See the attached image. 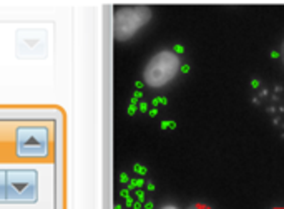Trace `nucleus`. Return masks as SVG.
Masks as SVG:
<instances>
[{
    "label": "nucleus",
    "mask_w": 284,
    "mask_h": 209,
    "mask_svg": "<svg viewBox=\"0 0 284 209\" xmlns=\"http://www.w3.org/2000/svg\"><path fill=\"white\" fill-rule=\"evenodd\" d=\"M160 209H178V208L175 206V204H165L163 208H160Z\"/></svg>",
    "instance_id": "423d86ee"
},
{
    "label": "nucleus",
    "mask_w": 284,
    "mask_h": 209,
    "mask_svg": "<svg viewBox=\"0 0 284 209\" xmlns=\"http://www.w3.org/2000/svg\"><path fill=\"white\" fill-rule=\"evenodd\" d=\"M274 209H284V208H274Z\"/></svg>",
    "instance_id": "0eeeda50"
},
{
    "label": "nucleus",
    "mask_w": 284,
    "mask_h": 209,
    "mask_svg": "<svg viewBox=\"0 0 284 209\" xmlns=\"http://www.w3.org/2000/svg\"><path fill=\"white\" fill-rule=\"evenodd\" d=\"M279 57H281V62H283V65H284V40H283V43H281V50H279Z\"/></svg>",
    "instance_id": "39448f33"
},
{
    "label": "nucleus",
    "mask_w": 284,
    "mask_h": 209,
    "mask_svg": "<svg viewBox=\"0 0 284 209\" xmlns=\"http://www.w3.org/2000/svg\"><path fill=\"white\" fill-rule=\"evenodd\" d=\"M188 209H211V208H208V206H205V204H191Z\"/></svg>",
    "instance_id": "20e7f679"
},
{
    "label": "nucleus",
    "mask_w": 284,
    "mask_h": 209,
    "mask_svg": "<svg viewBox=\"0 0 284 209\" xmlns=\"http://www.w3.org/2000/svg\"><path fill=\"white\" fill-rule=\"evenodd\" d=\"M40 198V171L25 166H0V204H33Z\"/></svg>",
    "instance_id": "f257e3e1"
},
{
    "label": "nucleus",
    "mask_w": 284,
    "mask_h": 209,
    "mask_svg": "<svg viewBox=\"0 0 284 209\" xmlns=\"http://www.w3.org/2000/svg\"><path fill=\"white\" fill-rule=\"evenodd\" d=\"M181 70V58L173 50H160L146 62L143 68V81L150 88H163L171 83Z\"/></svg>",
    "instance_id": "f03ea898"
},
{
    "label": "nucleus",
    "mask_w": 284,
    "mask_h": 209,
    "mask_svg": "<svg viewBox=\"0 0 284 209\" xmlns=\"http://www.w3.org/2000/svg\"><path fill=\"white\" fill-rule=\"evenodd\" d=\"M153 17L150 7H121L113 15V37L118 42L133 38Z\"/></svg>",
    "instance_id": "7ed1b4c3"
}]
</instances>
